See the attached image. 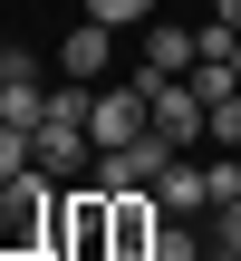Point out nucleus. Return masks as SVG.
I'll list each match as a JSON object with an SVG mask.
<instances>
[{
	"instance_id": "nucleus-14",
	"label": "nucleus",
	"mask_w": 241,
	"mask_h": 261,
	"mask_svg": "<svg viewBox=\"0 0 241 261\" xmlns=\"http://www.w3.org/2000/svg\"><path fill=\"white\" fill-rule=\"evenodd\" d=\"M0 261H10V252H0Z\"/></svg>"
},
{
	"instance_id": "nucleus-11",
	"label": "nucleus",
	"mask_w": 241,
	"mask_h": 261,
	"mask_svg": "<svg viewBox=\"0 0 241 261\" xmlns=\"http://www.w3.org/2000/svg\"><path fill=\"white\" fill-rule=\"evenodd\" d=\"M87 19H106V29H135V19H155V0H87Z\"/></svg>"
},
{
	"instance_id": "nucleus-10",
	"label": "nucleus",
	"mask_w": 241,
	"mask_h": 261,
	"mask_svg": "<svg viewBox=\"0 0 241 261\" xmlns=\"http://www.w3.org/2000/svg\"><path fill=\"white\" fill-rule=\"evenodd\" d=\"M145 261H203V242H193V232L164 213V232H155V252H145Z\"/></svg>"
},
{
	"instance_id": "nucleus-3",
	"label": "nucleus",
	"mask_w": 241,
	"mask_h": 261,
	"mask_svg": "<svg viewBox=\"0 0 241 261\" xmlns=\"http://www.w3.org/2000/svg\"><path fill=\"white\" fill-rule=\"evenodd\" d=\"M145 126H155L145 77H135V87H97V97H87V136H97V155H106V145H135Z\"/></svg>"
},
{
	"instance_id": "nucleus-1",
	"label": "nucleus",
	"mask_w": 241,
	"mask_h": 261,
	"mask_svg": "<svg viewBox=\"0 0 241 261\" xmlns=\"http://www.w3.org/2000/svg\"><path fill=\"white\" fill-rule=\"evenodd\" d=\"M0 252L10 261H58V184L48 174L0 184Z\"/></svg>"
},
{
	"instance_id": "nucleus-9",
	"label": "nucleus",
	"mask_w": 241,
	"mask_h": 261,
	"mask_svg": "<svg viewBox=\"0 0 241 261\" xmlns=\"http://www.w3.org/2000/svg\"><path fill=\"white\" fill-rule=\"evenodd\" d=\"M19 174H39V145H29V126L0 116V184H19Z\"/></svg>"
},
{
	"instance_id": "nucleus-2",
	"label": "nucleus",
	"mask_w": 241,
	"mask_h": 261,
	"mask_svg": "<svg viewBox=\"0 0 241 261\" xmlns=\"http://www.w3.org/2000/svg\"><path fill=\"white\" fill-rule=\"evenodd\" d=\"M164 165H174V145H164V136L145 126L135 145H106V155H97L87 174H97V194H155V174H164Z\"/></svg>"
},
{
	"instance_id": "nucleus-6",
	"label": "nucleus",
	"mask_w": 241,
	"mask_h": 261,
	"mask_svg": "<svg viewBox=\"0 0 241 261\" xmlns=\"http://www.w3.org/2000/svg\"><path fill=\"white\" fill-rule=\"evenodd\" d=\"M155 203H164L174 223H193V213H213V165H203V155H174V165L155 174Z\"/></svg>"
},
{
	"instance_id": "nucleus-8",
	"label": "nucleus",
	"mask_w": 241,
	"mask_h": 261,
	"mask_svg": "<svg viewBox=\"0 0 241 261\" xmlns=\"http://www.w3.org/2000/svg\"><path fill=\"white\" fill-rule=\"evenodd\" d=\"M58 58H68V77H77V87H97V77H106V19L68 29V48H58Z\"/></svg>"
},
{
	"instance_id": "nucleus-13",
	"label": "nucleus",
	"mask_w": 241,
	"mask_h": 261,
	"mask_svg": "<svg viewBox=\"0 0 241 261\" xmlns=\"http://www.w3.org/2000/svg\"><path fill=\"white\" fill-rule=\"evenodd\" d=\"M232 77H241V39H232Z\"/></svg>"
},
{
	"instance_id": "nucleus-4",
	"label": "nucleus",
	"mask_w": 241,
	"mask_h": 261,
	"mask_svg": "<svg viewBox=\"0 0 241 261\" xmlns=\"http://www.w3.org/2000/svg\"><path fill=\"white\" fill-rule=\"evenodd\" d=\"M145 97H155V136H164L174 155H193V145L213 136V116H203V97H193V77H145Z\"/></svg>"
},
{
	"instance_id": "nucleus-12",
	"label": "nucleus",
	"mask_w": 241,
	"mask_h": 261,
	"mask_svg": "<svg viewBox=\"0 0 241 261\" xmlns=\"http://www.w3.org/2000/svg\"><path fill=\"white\" fill-rule=\"evenodd\" d=\"M213 145H222V155H241V97H222V107H213Z\"/></svg>"
},
{
	"instance_id": "nucleus-5",
	"label": "nucleus",
	"mask_w": 241,
	"mask_h": 261,
	"mask_svg": "<svg viewBox=\"0 0 241 261\" xmlns=\"http://www.w3.org/2000/svg\"><path fill=\"white\" fill-rule=\"evenodd\" d=\"M164 232V203L155 194H106V261H145Z\"/></svg>"
},
{
	"instance_id": "nucleus-7",
	"label": "nucleus",
	"mask_w": 241,
	"mask_h": 261,
	"mask_svg": "<svg viewBox=\"0 0 241 261\" xmlns=\"http://www.w3.org/2000/svg\"><path fill=\"white\" fill-rule=\"evenodd\" d=\"M193 58H203V39H193V29H164V19L145 29V77H184Z\"/></svg>"
}]
</instances>
